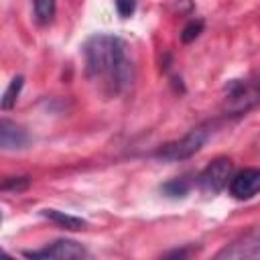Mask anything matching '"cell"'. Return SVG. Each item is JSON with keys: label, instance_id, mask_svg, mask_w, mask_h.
Segmentation results:
<instances>
[{"label": "cell", "instance_id": "1", "mask_svg": "<svg viewBox=\"0 0 260 260\" xmlns=\"http://www.w3.org/2000/svg\"><path fill=\"white\" fill-rule=\"evenodd\" d=\"M126 49V43L116 35H91L83 43L87 77L104 79L110 93H122L134 79V67Z\"/></svg>", "mask_w": 260, "mask_h": 260}, {"label": "cell", "instance_id": "2", "mask_svg": "<svg viewBox=\"0 0 260 260\" xmlns=\"http://www.w3.org/2000/svg\"><path fill=\"white\" fill-rule=\"evenodd\" d=\"M211 128H213L211 124H199V126L191 128L179 140H173V142L158 146L154 152V158H158L162 162H177V160L191 158L195 152H199L203 148V144L211 136Z\"/></svg>", "mask_w": 260, "mask_h": 260}, {"label": "cell", "instance_id": "3", "mask_svg": "<svg viewBox=\"0 0 260 260\" xmlns=\"http://www.w3.org/2000/svg\"><path fill=\"white\" fill-rule=\"evenodd\" d=\"M225 91V112L240 116L246 114L250 108H254L260 102V83L244 81V79H232L223 87Z\"/></svg>", "mask_w": 260, "mask_h": 260}, {"label": "cell", "instance_id": "4", "mask_svg": "<svg viewBox=\"0 0 260 260\" xmlns=\"http://www.w3.org/2000/svg\"><path fill=\"white\" fill-rule=\"evenodd\" d=\"M234 162L228 156H217L213 158L197 177V185L205 195H217L221 193L232 179Z\"/></svg>", "mask_w": 260, "mask_h": 260}, {"label": "cell", "instance_id": "5", "mask_svg": "<svg viewBox=\"0 0 260 260\" xmlns=\"http://www.w3.org/2000/svg\"><path fill=\"white\" fill-rule=\"evenodd\" d=\"M22 256L26 258H41V260H49V258H57V260H73V258H85L87 250L75 242V240H55L49 246L41 248V250H24Z\"/></svg>", "mask_w": 260, "mask_h": 260}, {"label": "cell", "instance_id": "6", "mask_svg": "<svg viewBox=\"0 0 260 260\" xmlns=\"http://www.w3.org/2000/svg\"><path fill=\"white\" fill-rule=\"evenodd\" d=\"M254 256H260V225L252 228L250 232H246L242 238H238L217 254V258H254Z\"/></svg>", "mask_w": 260, "mask_h": 260}, {"label": "cell", "instance_id": "7", "mask_svg": "<svg viewBox=\"0 0 260 260\" xmlns=\"http://www.w3.org/2000/svg\"><path fill=\"white\" fill-rule=\"evenodd\" d=\"M230 195L234 199H250L260 193V169H244L230 179Z\"/></svg>", "mask_w": 260, "mask_h": 260}, {"label": "cell", "instance_id": "8", "mask_svg": "<svg viewBox=\"0 0 260 260\" xmlns=\"http://www.w3.org/2000/svg\"><path fill=\"white\" fill-rule=\"evenodd\" d=\"M28 142H30V136L22 126H18L16 122H12L8 118H2V122H0L2 150H22L28 146Z\"/></svg>", "mask_w": 260, "mask_h": 260}, {"label": "cell", "instance_id": "9", "mask_svg": "<svg viewBox=\"0 0 260 260\" xmlns=\"http://www.w3.org/2000/svg\"><path fill=\"white\" fill-rule=\"evenodd\" d=\"M41 215L47 217V219H51L53 223H57V225H61V228H65V230H73V232H75V230H83V228L87 225L85 219L75 217V215L65 213V211H59V209H43Z\"/></svg>", "mask_w": 260, "mask_h": 260}, {"label": "cell", "instance_id": "10", "mask_svg": "<svg viewBox=\"0 0 260 260\" xmlns=\"http://www.w3.org/2000/svg\"><path fill=\"white\" fill-rule=\"evenodd\" d=\"M189 189H191V179L185 177V175L183 177H177V179H171L165 185H160V193L165 197H171V199H183V197H187Z\"/></svg>", "mask_w": 260, "mask_h": 260}, {"label": "cell", "instance_id": "11", "mask_svg": "<svg viewBox=\"0 0 260 260\" xmlns=\"http://www.w3.org/2000/svg\"><path fill=\"white\" fill-rule=\"evenodd\" d=\"M32 8H35V18L39 24H49L55 18L57 12V2L55 0H32Z\"/></svg>", "mask_w": 260, "mask_h": 260}, {"label": "cell", "instance_id": "12", "mask_svg": "<svg viewBox=\"0 0 260 260\" xmlns=\"http://www.w3.org/2000/svg\"><path fill=\"white\" fill-rule=\"evenodd\" d=\"M22 85H24V77H22V75L12 77V81L8 83V87H6V89H4V93H2V102H0L2 110H10V108L16 104V100H18V95H20Z\"/></svg>", "mask_w": 260, "mask_h": 260}, {"label": "cell", "instance_id": "13", "mask_svg": "<svg viewBox=\"0 0 260 260\" xmlns=\"http://www.w3.org/2000/svg\"><path fill=\"white\" fill-rule=\"evenodd\" d=\"M201 30H203V20H201V18H195V20L187 22V26L183 28L181 41H183V43H191V41H195V39L201 35Z\"/></svg>", "mask_w": 260, "mask_h": 260}, {"label": "cell", "instance_id": "14", "mask_svg": "<svg viewBox=\"0 0 260 260\" xmlns=\"http://www.w3.org/2000/svg\"><path fill=\"white\" fill-rule=\"evenodd\" d=\"M28 185H30V179L28 177H8V179H4L2 189L4 191H12V193H20Z\"/></svg>", "mask_w": 260, "mask_h": 260}, {"label": "cell", "instance_id": "15", "mask_svg": "<svg viewBox=\"0 0 260 260\" xmlns=\"http://www.w3.org/2000/svg\"><path fill=\"white\" fill-rule=\"evenodd\" d=\"M134 0H116V10L122 18H128L132 12H134Z\"/></svg>", "mask_w": 260, "mask_h": 260}, {"label": "cell", "instance_id": "16", "mask_svg": "<svg viewBox=\"0 0 260 260\" xmlns=\"http://www.w3.org/2000/svg\"><path fill=\"white\" fill-rule=\"evenodd\" d=\"M185 254H187L185 250H175V252H169L167 256H185Z\"/></svg>", "mask_w": 260, "mask_h": 260}]
</instances>
